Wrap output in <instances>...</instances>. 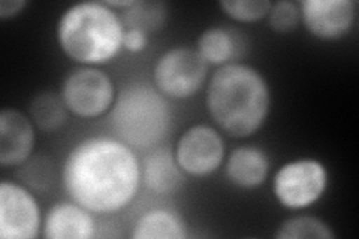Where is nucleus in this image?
<instances>
[{
  "mask_svg": "<svg viewBox=\"0 0 359 239\" xmlns=\"http://www.w3.org/2000/svg\"><path fill=\"white\" fill-rule=\"evenodd\" d=\"M63 187L90 212H117L138 195L141 166L130 146L117 138L96 136L76 144L63 165Z\"/></svg>",
  "mask_w": 359,
  "mask_h": 239,
  "instance_id": "obj_1",
  "label": "nucleus"
},
{
  "mask_svg": "<svg viewBox=\"0 0 359 239\" xmlns=\"http://www.w3.org/2000/svg\"><path fill=\"white\" fill-rule=\"evenodd\" d=\"M210 116L231 138H249L262 128L271 93L266 79L255 67L243 63L220 66L207 87Z\"/></svg>",
  "mask_w": 359,
  "mask_h": 239,
  "instance_id": "obj_2",
  "label": "nucleus"
},
{
  "mask_svg": "<svg viewBox=\"0 0 359 239\" xmlns=\"http://www.w3.org/2000/svg\"><path fill=\"white\" fill-rule=\"evenodd\" d=\"M125 26L104 2H83L67 8L59 20L57 41L71 60L84 66L111 62L123 50Z\"/></svg>",
  "mask_w": 359,
  "mask_h": 239,
  "instance_id": "obj_3",
  "label": "nucleus"
},
{
  "mask_svg": "<svg viewBox=\"0 0 359 239\" xmlns=\"http://www.w3.org/2000/svg\"><path fill=\"white\" fill-rule=\"evenodd\" d=\"M116 138L135 150H151L171 126L166 96L147 83H130L120 90L109 112Z\"/></svg>",
  "mask_w": 359,
  "mask_h": 239,
  "instance_id": "obj_4",
  "label": "nucleus"
},
{
  "mask_svg": "<svg viewBox=\"0 0 359 239\" xmlns=\"http://www.w3.org/2000/svg\"><path fill=\"white\" fill-rule=\"evenodd\" d=\"M328 186V172L316 158L285 163L274 177V196L287 210H304L316 203Z\"/></svg>",
  "mask_w": 359,
  "mask_h": 239,
  "instance_id": "obj_5",
  "label": "nucleus"
},
{
  "mask_svg": "<svg viewBox=\"0 0 359 239\" xmlns=\"http://www.w3.org/2000/svg\"><path fill=\"white\" fill-rule=\"evenodd\" d=\"M208 72V64L196 50L175 47L165 51L154 66V86L172 99H187L199 92Z\"/></svg>",
  "mask_w": 359,
  "mask_h": 239,
  "instance_id": "obj_6",
  "label": "nucleus"
},
{
  "mask_svg": "<svg viewBox=\"0 0 359 239\" xmlns=\"http://www.w3.org/2000/svg\"><path fill=\"white\" fill-rule=\"evenodd\" d=\"M62 97L74 116L96 118L111 109L116 100V88L105 72L84 66L66 76Z\"/></svg>",
  "mask_w": 359,
  "mask_h": 239,
  "instance_id": "obj_7",
  "label": "nucleus"
},
{
  "mask_svg": "<svg viewBox=\"0 0 359 239\" xmlns=\"http://www.w3.org/2000/svg\"><path fill=\"white\" fill-rule=\"evenodd\" d=\"M175 158L186 175L208 177L223 163L224 142L216 129L196 124L178 139Z\"/></svg>",
  "mask_w": 359,
  "mask_h": 239,
  "instance_id": "obj_8",
  "label": "nucleus"
},
{
  "mask_svg": "<svg viewBox=\"0 0 359 239\" xmlns=\"http://www.w3.org/2000/svg\"><path fill=\"white\" fill-rule=\"evenodd\" d=\"M41 229V210L32 193L17 183L0 184V238L35 239Z\"/></svg>",
  "mask_w": 359,
  "mask_h": 239,
  "instance_id": "obj_9",
  "label": "nucleus"
},
{
  "mask_svg": "<svg viewBox=\"0 0 359 239\" xmlns=\"http://www.w3.org/2000/svg\"><path fill=\"white\" fill-rule=\"evenodd\" d=\"M299 11L306 29L322 41L343 38L349 33L356 18L353 0H304Z\"/></svg>",
  "mask_w": 359,
  "mask_h": 239,
  "instance_id": "obj_10",
  "label": "nucleus"
},
{
  "mask_svg": "<svg viewBox=\"0 0 359 239\" xmlns=\"http://www.w3.org/2000/svg\"><path fill=\"white\" fill-rule=\"evenodd\" d=\"M35 145V128L25 114L17 109L0 112V165L20 166Z\"/></svg>",
  "mask_w": 359,
  "mask_h": 239,
  "instance_id": "obj_11",
  "label": "nucleus"
},
{
  "mask_svg": "<svg viewBox=\"0 0 359 239\" xmlns=\"http://www.w3.org/2000/svg\"><path fill=\"white\" fill-rule=\"evenodd\" d=\"M92 212L76 202H59L43 219L42 235L47 239H88L95 235Z\"/></svg>",
  "mask_w": 359,
  "mask_h": 239,
  "instance_id": "obj_12",
  "label": "nucleus"
},
{
  "mask_svg": "<svg viewBox=\"0 0 359 239\" xmlns=\"http://www.w3.org/2000/svg\"><path fill=\"white\" fill-rule=\"evenodd\" d=\"M141 178L145 189L157 195H171L182 189L186 174L180 168L175 153L168 146H154L144 157Z\"/></svg>",
  "mask_w": 359,
  "mask_h": 239,
  "instance_id": "obj_13",
  "label": "nucleus"
},
{
  "mask_svg": "<svg viewBox=\"0 0 359 239\" xmlns=\"http://www.w3.org/2000/svg\"><path fill=\"white\" fill-rule=\"evenodd\" d=\"M226 178L238 189L252 190L259 187L269 172V158L261 148L243 145L235 148L226 162Z\"/></svg>",
  "mask_w": 359,
  "mask_h": 239,
  "instance_id": "obj_14",
  "label": "nucleus"
},
{
  "mask_svg": "<svg viewBox=\"0 0 359 239\" xmlns=\"http://www.w3.org/2000/svg\"><path fill=\"white\" fill-rule=\"evenodd\" d=\"M133 239H184L186 224L171 210H150L137 220L132 232Z\"/></svg>",
  "mask_w": 359,
  "mask_h": 239,
  "instance_id": "obj_15",
  "label": "nucleus"
},
{
  "mask_svg": "<svg viewBox=\"0 0 359 239\" xmlns=\"http://www.w3.org/2000/svg\"><path fill=\"white\" fill-rule=\"evenodd\" d=\"M29 111L33 123L39 130L53 133L65 126L69 109L66 108L62 95L43 92L32 99Z\"/></svg>",
  "mask_w": 359,
  "mask_h": 239,
  "instance_id": "obj_16",
  "label": "nucleus"
},
{
  "mask_svg": "<svg viewBox=\"0 0 359 239\" xmlns=\"http://www.w3.org/2000/svg\"><path fill=\"white\" fill-rule=\"evenodd\" d=\"M196 51L207 64H216L220 67L233 59L235 51H237V42L229 30L211 27L201 33Z\"/></svg>",
  "mask_w": 359,
  "mask_h": 239,
  "instance_id": "obj_17",
  "label": "nucleus"
},
{
  "mask_svg": "<svg viewBox=\"0 0 359 239\" xmlns=\"http://www.w3.org/2000/svg\"><path fill=\"white\" fill-rule=\"evenodd\" d=\"M277 239H334L335 233L320 219L299 215L285 220L276 233Z\"/></svg>",
  "mask_w": 359,
  "mask_h": 239,
  "instance_id": "obj_18",
  "label": "nucleus"
},
{
  "mask_svg": "<svg viewBox=\"0 0 359 239\" xmlns=\"http://www.w3.org/2000/svg\"><path fill=\"white\" fill-rule=\"evenodd\" d=\"M165 15V5L161 2H137L123 13L121 22L125 29H140L147 33L162 27Z\"/></svg>",
  "mask_w": 359,
  "mask_h": 239,
  "instance_id": "obj_19",
  "label": "nucleus"
},
{
  "mask_svg": "<svg viewBox=\"0 0 359 239\" xmlns=\"http://www.w3.org/2000/svg\"><path fill=\"white\" fill-rule=\"evenodd\" d=\"M228 17L240 22H255L265 18L273 6L269 0H222L219 4Z\"/></svg>",
  "mask_w": 359,
  "mask_h": 239,
  "instance_id": "obj_20",
  "label": "nucleus"
},
{
  "mask_svg": "<svg viewBox=\"0 0 359 239\" xmlns=\"http://www.w3.org/2000/svg\"><path fill=\"white\" fill-rule=\"evenodd\" d=\"M268 25L277 33H289L299 26L301 11L295 2L280 0L273 4L268 13Z\"/></svg>",
  "mask_w": 359,
  "mask_h": 239,
  "instance_id": "obj_21",
  "label": "nucleus"
},
{
  "mask_svg": "<svg viewBox=\"0 0 359 239\" xmlns=\"http://www.w3.org/2000/svg\"><path fill=\"white\" fill-rule=\"evenodd\" d=\"M149 45L147 33L140 29H126L123 35V50H126L132 54L142 53Z\"/></svg>",
  "mask_w": 359,
  "mask_h": 239,
  "instance_id": "obj_22",
  "label": "nucleus"
},
{
  "mask_svg": "<svg viewBox=\"0 0 359 239\" xmlns=\"http://www.w3.org/2000/svg\"><path fill=\"white\" fill-rule=\"evenodd\" d=\"M29 4L26 0H4L0 2V18L8 20L18 15Z\"/></svg>",
  "mask_w": 359,
  "mask_h": 239,
  "instance_id": "obj_23",
  "label": "nucleus"
},
{
  "mask_svg": "<svg viewBox=\"0 0 359 239\" xmlns=\"http://www.w3.org/2000/svg\"><path fill=\"white\" fill-rule=\"evenodd\" d=\"M104 4L109 8H126V9H129L130 6L137 4V0H107V2H104Z\"/></svg>",
  "mask_w": 359,
  "mask_h": 239,
  "instance_id": "obj_24",
  "label": "nucleus"
}]
</instances>
